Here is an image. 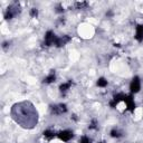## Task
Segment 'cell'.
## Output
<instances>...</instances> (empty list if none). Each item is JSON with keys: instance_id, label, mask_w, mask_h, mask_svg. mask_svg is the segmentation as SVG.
<instances>
[{"instance_id": "obj_1", "label": "cell", "mask_w": 143, "mask_h": 143, "mask_svg": "<svg viewBox=\"0 0 143 143\" xmlns=\"http://www.w3.org/2000/svg\"><path fill=\"white\" fill-rule=\"evenodd\" d=\"M141 88V83H140V78L138 76L134 77L133 80L131 82V85H130V89L132 93H138Z\"/></svg>"}, {"instance_id": "obj_2", "label": "cell", "mask_w": 143, "mask_h": 143, "mask_svg": "<svg viewBox=\"0 0 143 143\" xmlns=\"http://www.w3.org/2000/svg\"><path fill=\"white\" fill-rule=\"evenodd\" d=\"M66 111H67V107L65 104H59V105L52 106V112L54 114H62V113H65Z\"/></svg>"}, {"instance_id": "obj_3", "label": "cell", "mask_w": 143, "mask_h": 143, "mask_svg": "<svg viewBox=\"0 0 143 143\" xmlns=\"http://www.w3.org/2000/svg\"><path fill=\"white\" fill-rule=\"evenodd\" d=\"M58 136H59V139L63 141H69L72 138H73V133L71 132V131H62V132H59V134H58Z\"/></svg>"}, {"instance_id": "obj_4", "label": "cell", "mask_w": 143, "mask_h": 143, "mask_svg": "<svg viewBox=\"0 0 143 143\" xmlns=\"http://www.w3.org/2000/svg\"><path fill=\"white\" fill-rule=\"evenodd\" d=\"M124 102L126 103L127 107H129V110L131 111V112H133L135 108V104H134V101H133V97L132 95H130V96H126V98L124 99Z\"/></svg>"}, {"instance_id": "obj_5", "label": "cell", "mask_w": 143, "mask_h": 143, "mask_svg": "<svg viewBox=\"0 0 143 143\" xmlns=\"http://www.w3.org/2000/svg\"><path fill=\"white\" fill-rule=\"evenodd\" d=\"M69 40H71V38H69L68 36H63L62 38H57V39H56L55 45L57 47H61V46H64L66 43H68Z\"/></svg>"}, {"instance_id": "obj_6", "label": "cell", "mask_w": 143, "mask_h": 143, "mask_svg": "<svg viewBox=\"0 0 143 143\" xmlns=\"http://www.w3.org/2000/svg\"><path fill=\"white\" fill-rule=\"evenodd\" d=\"M135 38L138 41H142L143 40V26L139 25L136 27V35H135Z\"/></svg>"}, {"instance_id": "obj_7", "label": "cell", "mask_w": 143, "mask_h": 143, "mask_svg": "<svg viewBox=\"0 0 143 143\" xmlns=\"http://www.w3.org/2000/svg\"><path fill=\"white\" fill-rule=\"evenodd\" d=\"M17 11L14 10L12 8H8V11H7V14H6V19H11L12 17L16 15Z\"/></svg>"}, {"instance_id": "obj_8", "label": "cell", "mask_w": 143, "mask_h": 143, "mask_svg": "<svg viewBox=\"0 0 143 143\" xmlns=\"http://www.w3.org/2000/svg\"><path fill=\"white\" fill-rule=\"evenodd\" d=\"M125 98H126V95H124V94H117V95H115V96H114L113 101H115L116 103H118L120 101H124Z\"/></svg>"}, {"instance_id": "obj_9", "label": "cell", "mask_w": 143, "mask_h": 143, "mask_svg": "<svg viewBox=\"0 0 143 143\" xmlns=\"http://www.w3.org/2000/svg\"><path fill=\"white\" fill-rule=\"evenodd\" d=\"M55 80H56L55 74H54V73H52L49 76H47L46 78H45L44 82H45V83H53V82H55Z\"/></svg>"}, {"instance_id": "obj_10", "label": "cell", "mask_w": 143, "mask_h": 143, "mask_svg": "<svg viewBox=\"0 0 143 143\" xmlns=\"http://www.w3.org/2000/svg\"><path fill=\"white\" fill-rule=\"evenodd\" d=\"M97 85H98L99 87H105V86L107 85V80H105V78H103V77H101V78L97 80Z\"/></svg>"}, {"instance_id": "obj_11", "label": "cell", "mask_w": 143, "mask_h": 143, "mask_svg": "<svg viewBox=\"0 0 143 143\" xmlns=\"http://www.w3.org/2000/svg\"><path fill=\"white\" fill-rule=\"evenodd\" d=\"M69 87H71V82H68V83H64V84H62L61 87H59V89H61L62 92H66Z\"/></svg>"}, {"instance_id": "obj_12", "label": "cell", "mask_w": 143, "mask_h": 143, "mask_svg": "<svg viewBox=\"0 0 143 143\" xmlns=\"http://www.w3.org/2000/svg\"><path fill=\"white\" fill-rule=\"evenodd\" d=\"M44 135L46 136V138H48V139H52V138H54L55 136V133L53 132V131H50V130H46L44 132Z\"/></svg>"}, {"instance_id": "obj_13", "label": "cell", "mask_w": 143, "mask_h": 143, "mask_svg": "<svg viewBox=\"0 0 143 143\" xmlns=\"http://www.w3.org/2000/svg\"><path fill=\"white\" fill-rule=\"evenodd\" d=\"M111 136H113V138H120L121 134H120V132H118L117 130H112L111 131Z\"/></svg>"}, {"instance_id": "obj_14", "label": "cell", "mask_w": 143, "mask_h": 143, "mask_svg": "<svg viewBox=\"0 0 143 143\" xmlns=\"http://www.w3.org/2000/svg\"><path fill=\"white\" fill-rule=\"evenodd\" d=\"M37 15H38V10L37 9H31V11H30V16L31 17H37Z\"/></svg>"}, {"instance_id": "obj_15", "label": "cell", "mask_w": 143, "mask_h": 143, "mask_svg": "<svg viewBox=\"0 0 143 143\" xmlns=\"http://www.w3.org/2000/svg\"><path fill=\"white\" fill-rule=\"evenodd\" d=\"M80 143H91V141H89V139H88L87 136H83V138L80 139Z\"/></svg>"}, {"instance_id": "obj_16", "label": "cell", "mask_w": 143, "mask_h": 143, "mask_svg": "<svg viewBox=\"0 0 143 143\" xmlns=\"http://www.w3.org/2000/svg\"><path fill=\"white\" fill-rule=\"evenodd\" d=\"M88 127H89V129H96V120H93Z\"/></svg>"}, {"instance_id": "obj_17", "label": "cell", "mask_w": 143, "mask_h": 143, "mask_svg": "<svg viewBox=\"0 0 143 143\" xmlns=\"http://www.w3.org/2000/svg\"><path fill=\"white\" fill-rule=\"evenodd\" d=\"M76 6L78 7V8H82V7H85V6H86V2H82V3H80V2H78Z\"/></svg>"}, {"instance_id": "obj_18", "label": "cell", "mask_w": 143, "mask_h": 143, "mask_svg": "<svg viewBox=\"0 0 143 143\" xmlns=\"http://www.w3.org/2000/svg\"><path fill=\"white\" fill-rule=\"evenodd\" d=\"M116 104H117V103H116V102H115V101H112V102H111V103H110V105H111V106H112V107L116 106Z\"/></svg>"}, {"instance_id": "obj_19", "label": "cell", "mask_w": 143, "mask_h": 143, "mask_svg": "<svg viewBox=\"0 0 143 143\" xmlns=\"http://www.w3.org/2000/svg\"><path fill=\"white\" fill-rule=\"evenodd\" d=\"M63 10H64V9L62 8V6H58V7H57V11H58V12H62Z\"/></svg>"}, {"instance_id": "obj_20", "label": "cell", "mask_w": 143, "mask_h": 143, "mask_svg": "<svg viewBox=\"0 0 143 143\" xmlns=\"http://www.w3.org/2000/svg\"><path fill=\"white\" fill-rule=\"evenodd\" d=\"M99 143H104V142H99Z\"/></svg>"}]
</instances>
